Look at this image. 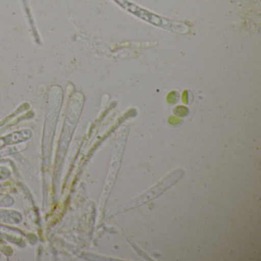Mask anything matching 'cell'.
Wrapping results in <instances>:
<instances>
[{
    "mask_svg": "<svg viewBox=\"0 0 261 261\" xmlns=\"http://www.w3.org/2000/svg\"><path fill=\"white\" fill-rule=\"evenodd\" d=\"M182 175V170L174 171L170 175L162 180L160 183L154 186L152 189L148 192H145L143 195H140L138 198H135L129 202L123 204L117 208V213L125 212V211L129 210V209L134 208V207H138L142 205L144 203H147L150 200L156 198L159 195H161L163 192L168 188L174 185L176 182Z\"/></svg>",
    "mask_w": 261,
    "mask_h": 261,
    "instance_id": "cell-1",
    "label": "cell"
}]
</instances>
